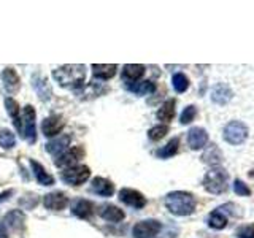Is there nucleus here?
Instances as JSON below:
<instances>
[{"label":"nucleus","mask_w":254,"mask_h":238,"mask_svg":"<svg viewBox=\"0 0 254 238\" xmlns=\"http://www.w3.org/2000/svg\"><path fill=\"white\" fill-rule=\"evenodd\" d=\"M167 210L175 216H189L195 211V198L192 194L185 192V190H175L165 195L164 200Z\"/></svg>","instance_id":"nucleus-1"},{"label":"nucleus","mask_w":254,"mask_h":238,"mask_svg":"<svg viewBox=\"0 0 254 238\" xmlns=\"http://www.w3.org/2000/svg\"><path fill=\"white\" fill-rule=\"evenodd\" d=\"M54 79L64 87H79L84 84L86 79V67L73 63V65H64L53 71Z\"/></svg>","instance_id":"nucleus-2"},{"label":"nucleus","mask_w":254,"mask_h":238,"mask_svg":"<svg viewBox=\"0 0 254 238\" xmlns=\"http://www.w3.org/2000/svg\"><path fill=\"white\" fill-rule=\"evenodd\" d=\"M203 186L210 194H222L227 190L229 186V173L221 169V167H214L205 175Z\"/></svg>","instance_id":"nucleus-3"},{"label":"nucleus","mask_w":254,"mask_h":238,"mask_svg":"<svg viewBox=\"0 0 254 238\" xmlns=\"http://www.w3.org/2000/svg\"><path fill=\"white\" fill-rule=\"evenodd\" d=\"M248 127L242 121H230L224 127V140L234 146L245 143L246 138H248Z\"/></svg>","instance_id":"nucleus-4"},{"label":"nucleus","mask_w":254,"mask_h":238,"mask_svg":"<svg viewBox=\"0 0 254 238\" xmlns=\"http://www.w3.org/2000/svg\"><path fill=\"white\" fill-rule=\"evenodd\" d=\"M89 177H91V170L86 165H75L71 169H65L61 173L62 181L70 186H81L86 179H89Z\"/></svg>","instance_id":"nucleus-5"},{"label":"nucleus","mask_w":254,"mask_h":238,"mask_svg":"<svg viewBox=\"0 0 254 238\" xmlns=\"http://www.w3.org/2000/svg\"><path fill=\"white\" fill-rule=\"evenodd\" d=\"M35 110L32 105H26L22 110V129H24V137H26L27 143H35L37 141V129H35Z\"/></svg>","instance_id":"nucleus-6"},{"label":"nucleus","mask_w":254,"mask_h":238,"mask_svg":"<svg viewBox=\"0 0 254 238\" xmlns=\"http://www.w3.org/2000/svg\"><path fill=\"white\" fill-rule=\"evenodd\" d=\"M161 222L156 219H146V221H140L133 226L132 229V235L133 238H153L161 232Z\"/></svg>","instance_id":"nucleus-7"},{"label":"nucleus","mask_w":254,"mask_h":238,"mask_svg":"<svg viewBox=\"0 0 254 238\" xmlns=\"http://www.w3.org/2000/svg\"><path fill=\"white\" fill-rule=\"evenodd\" d=\"M84 149L81 146H73V148H68L65 149L64 153L58 157V161H56L54 164L61 167V169H71V167H75L78 164L79 159L84 157Z\"/></svg>","instance_id":"nucleus-8"},{"label":"nucleus","mask_w":254,"mask_h":238,"mask_svg":"<svg viewBox=\"0 0 254 238\" xmlns=\"http://www.w3.org/2000/svg\"><path fill=\"white\" fill-rule=\"evenodd\" d=\"M119 200L123 203L132 206V208H143L146 205V198L141 192L135 189H129V187H124L119 190Z\"/></svg>","instance_id":"nucleus-9"},{"label":"nucleus","mask_w":254,"mask_h":238,"mask_svg":"<svg viewBox=\"0 0 254 238\" xmlns=\"http://www.w3.org/2000/svg\"><path fill=\"white\" fill-rule=\"evenodd\" d=\"M64 122L62 116L59 115H53L50 118H45L43 122H42V130L45 133V137H56V135H59L64 129Z\"/></svg>","instance_id":"nucleus-10"},{"label":"nucleus","mask_w":254,"mask_h":238,"mask_svg":"<svg viewBox=\"0 0 254 238\" xmlns=\"http://www.w3.org/2000/svg\"><path fill=\"white\" fill-rule=\"evenodd\" d=\"M208 143V133H206L205 129L202 127H192L189 132H188V145L190 149H202L205 148V145Z\"/></svg>","instance_id":"nucleus-11"},{"label":"nucleus","mask_w":254,"mask_h":238,"mask_svg":"<svg viewBox=\"0 0 254 238\" xmlns=\"http://www.w3.org/2000/svg\"><path fill=\"white\" fill-rule=\"evenodd\" d=\"M71 213L81 219H89L95 213V205L91 200H86V198H76L71 203Z\"/></svg>","instance_id":"nucleus-12"},{"label":"nucleus","mask_w":254,"mask_h":238,"mask_svg":"<svg viewBox=\"0 0 254 238\" xmlns=\"http://www.w3.org/2000/svg\"><path fill=\"white\" fill-rule=\"evenodd\" d=\"M43 205L46 206L48 210L59 211V210H64L68 205V197L64 192H59V190H58V192H51V194L45 195Z\"/></svg>","instance_id":"nucleus-13"},{"label":"nucleus","mask_w":254,"mask_h":238,"mask_svg":"<svg viewBox=\"0 0 254 238\" xmlns=\"http://www.w3.org/2000/svg\"><path fill=\"white\" fill-rule=\"evenodd\" d=\"M0 76H2L3 86H5V89L8 91V94H16L19 91L21 79H19V75L16 73V70L13 67H6Z\"/></svg>","instance_id":"nucleus-14"},{"label":"nucleus","mask_w":254,"mask_h":238,"mask_svg":"<svg viewBox=\"0 0 254 238\" xmlns=\"http://www.w3.org/2000/svg\"><path fill=\"white\" fill-rule=\"evenodd\" d=\"M145 73V65H140V63H127L123 68V79L126 83L133 84L137 83L138 79Z\"/></svg>","instance_id":"nucleus-15"},{"label":"nucleus","mask_w":254,"mask_h":238,"mask_svg":"<svg viewBox=\"0 0 254 238\" xmlns=\"http://www.w3.org/2000/svg\"><path fill=\"white\" fill-rule=\"evenodd\" d=\"M30 167H32V172H34L35 179L38 181V184H42V186H53L54 184V178L46 172V169L42 164H38L37 161L32 159Z\"/></svg>","instance_id":"nucleus-16"},{"label":"nucleus","mask_w":254,"mask_h":238,"mask_svg":"<svg viewBox=\"0 0 254 238\" xmlns=\"http://www.w3.org/2000/svg\"><path fill=\"white\" fill-rule=\"evenodd\" d=\"M92 190L102 197H111L115 194V184L107 178H94L92 179Z\"/></svg>","instance_id":"nucleus-17"},{"label":"nucleus","mask_w":254,"mask_h":238,"mask_svg":"<svg viewBox=\"0 0 254 238\" xmlns=\"http://www.w3.org/2000/svg\"><path fill=\"white\" fill-rule=\"evenodd\" d=\"M232 99V91L227 84H218L213 87V92H211V100L218 105H226V103Z\"/></svg>","instance_id":"nucleus-18"},{"label":"nucleus","mask_w":254,"mask_h":238,"mask_svg":"<svg viewBox=\"0 0 254 238\" xmlns=\"http://www.w3.org/2000/svg\"><path fill=\"white\" fill-rule=\"evenodd\" d=\"M100 216L108 222H121L126 218V214L121 208H118L116 205H105V206H102Z\"/></svg>","instance_id":"nucleus-19"},{"label":"nucleus","mask_w":254,"mask_h":238,"mask_svg":"<svg viewBox=\"0 0 254 238\" xmlns=\"http://www.w3.org/2000/svg\"><path fill=\"white\" fill-rule=\"evenodd\" d=\"M70 140H71V138H70V135H61L59 138L51 140L50 143H48V145H46V151H48V153L54 154V156H58L59 153L62 154L64 151L67 149Z\"/></svg>","instance_id":"nucleus-20"},{"label":"nucleus","mask_w":254,"mask_h":238,"mask_svg":"<svg viewBox=\"0 0 254 238\" xmlns=\"http://www.w3.org/2000/svg\"><path fill=\"white\" fill-rule=\"evenodd\" d=\"M202 161L205 164H208L211 167H219L222 162V153L216 145H211L210 148H206V151L202 156Z\"/></svg>","instance_id":"nucleus-21"},{"label":"nucleus","mask_w":254,"mask_h":238,"mask_svg":"<svg viewBox=\"0 0 254 238\" xmlns=\"http://www.w3.org/2000/svg\"><path fill=\"white\" fill-rule=\"evenodd\" d=\"M175 105H177V100L175 99H169L167 102L162 103V107L157 111V119L164 122H170L173 116H175Z\"/></svg>","instance_id":"nucleus-22"},{"label":"nucleus","mask_w":254,"mask_h":238,"mask_svg":"<svg viewBox=\"0 0 254 238\" xmlns=\"http://www.w3.org/2000/svg\"><path fill=\"white\" fill-rule=\"evenodd\" d=\"M92 70H94V76L95 78L110 79V78H113L116 75L118 67L115 65V63H111V65H108V63H99V65H97V63H94Z\"/></svg>","instance_id":"nucleus-23"},{"label":"nucleus","mask_w":254,"mask_h":238,"mask_svg":"<svg viewBox=\"0 0 254 238\" xmlns=\"http://www.w3.org/2000/svg\"><path fill=\"white\" fill-rule=\"evenodd\" d=\"M5 107H6L8 113H10V116L13 118V122L16 125V129L21 132V116H19L21 108H19V103L16 102L14 99H11V97H6L5 99Z\"/></svg>","instance_id":"nucleus-24"},{"label":"nucleus","mask_w":254,"mask_h":238,"mask_svg":"<svg viewBox=\"0 0 254 238\" xmlns=\"http://www.w3.org/2000/svg\"><path fill=\"white\" fill-rule=\"evenodd\" d=\"M5 221H6V226L11 227L13 230H21L24 227L26 218H24V213L21 210H13L5 216Z\"/></svg>","instance_id":"nucleus-25"},{"label":"nucleus","mask_w":254,"mask_h":238,"mask_svg":"<svg viewBox=\"0 0 254 238\" xmlns=\"http://www.w3.org/2000/svg\"><path fill=\"white\" fill-rule=\"evenodd\" d=\"M178 148H180V138H172L167 145L164 146V148H161V149H157V153H156V156L157 157H161V159H169V157H173L175 154L178 153Z\"/></svg>","instance_id":"nucleus-26"},{"label":"nucleus","mask_w":254,"mask_h":238,"mask_svg":"<svg viewBox=\"0 0 254 238\" xmlns=\"http://www.w3.org/2000/svg\"><path fill=\"white\" fill-rule=\"evenodd\" d=\"M154 89H156V84L153 81H140V83H133L129 86V91L137 95L151 94V92H154Z\"/></svg>","instance_id":"nucleus-27"},{"label":"nucleus","mask_w":254,"mask_h":238,"mask_svg":"<svg viewBox=\"0 0 254 238\" xmlns=\"http://www.w3.org/2000/svg\"><path fill=\"white\" fill-rule=\"evenodd\" d=\"M208 226H210L211 229L221 230V229H224V227L227 226V218L221 213V210H216V211H213V213L210 214V218H208Z\"/></svg>","instance_id":"nucleus-28"},{"label":"nucleus","mask_w":254,"mask_h":238,"mask_svg":"<svg viewBox=\"0 0 254 238\" xmlns=\"http://www.w3.org/2000/svg\"><path fill=\"white\" fill-rule=\"evenodd\" d=\"M172 83H173V89L180 94L185 92L189 87V79L185 73H175L172 78Z\"/></svg>","instance_id":"nucleus-29"},{"label":"nucleus","mask_w":254,"mask_h":238,"mask_svg":"<svg viewBox=\"0 0 254 238\" xmlns=\"http://www.w3.org/2000/svg\"><path fill=\"white\" fill-rule=\"evenodd\" d=\"M16 145L14 133L8 129H0V146H3L5 149H11Z\"/></svg>","instance_id":"nucleus-30"},{"label":"nucleus","mask_w":254,"mask_h":238,"mask_svg":"<svg viewBox=\"0 0 254 238\" xmlns=\"http://www.w3.org/2000/svg\"><path fill=\"white\" fill-rule=\"evenodd\" d=\"M167 132H169V125H154L153 129H149L148 137L153 141H159L161 138H164Z\"/></svg>","instance_id":"nucleus-31"},{"label":"nucleus","mask_w":254,"mask_h":238,"mask_svg":"<svg viewBox=\"0 0 254 238\" xmlns=\"http://www.w3.org/2000/svg\"><path fill=\"white\" fill-rule=\"evenodd\" d=\"M195 115H197V108L194 105H189V107H186L185 110H183V113L180 116V122L181 124H189L190 121H194Z\"/></svg>","instance_id":"nucleus-32"},{"label":"nucleus","mask_w":254,"mask_h":238,"mask_svg":"<svg viewBox=\"0 0 254 238\" xmlns=\"http://www.w3.org/2000/svg\"><path fill=\"white\" fill-rule=\"evenodd\" d=\"M234 190H235V194L237 195H242V197H248L251 195V189L245 184V182L242 179H235L234 182Z\"/></svg>","instance_id":"nucleus-33"},{"label":"nucleus","mask_w":254,"mask_h":238,"mask_svg":"<svg viewBox=\"0 0 254 238\" xmlns=\"http://www.w3.org/2000/svg\"><path fill=\"white\" fill-rule=\"evenodd\" d=\"M235 235L238 238H254V224L250 226H242L235 230Z\"/></svg>","instance_id":"nucleus-34"},{"label":"nucleus","mask_w":254,"mask_h":238,"mask_svg":"<svg viewBox=\"0 0 254 238\" xmlns=\"http://www.w3.org/2000/svg\"><path fill=\"white\" fill-rule=\"evenodd\" d=\"M11 194H13V190H5V192L0 194V203H2L3 200H6V198L10 197Z\"/></svg>","instance_id":"nucleus-35"},{"label":"nucleus","mask_w":254,"mask_h":238,"mask_svg":"<svg viewBox=\"0 0 254 238\" xmlns=\"http://www.w3.org/2000/svg\"><path fill=\"white\" fill-rule=\"evenodd\" d=\"M0 238H8V234H6V229L5 226L0 222Z\"/></svg>","instance_id":"nucleus-36"}]
</instances>
